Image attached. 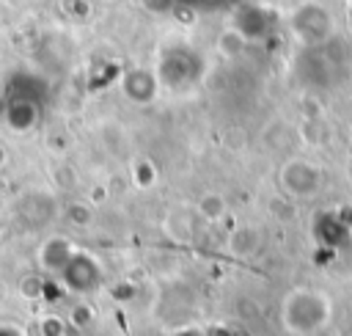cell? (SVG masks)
I'll use <instances>...</instances> for the list:
<instances>
[{"mask_svg":"<svg viewBox=\"0 0 352 336\" xmlns=\"http://www.w3.org/2000/svg\"><path fill=\"white\" fill-rule=\"evenodd\" d=\"M280 179H283V185H286L289 193H294V196H311L322 185V171L314 162H308V160H292V162L283 165Z\"/></svg>","mask_w":352,"mask_h":336,"instance_id":"3","label":"cell"},{"mask_svg":"<svg viewBox=\"0 0 352 336\" xmlns=\"http://www.w3.org/2000/svg\"><path fill=\"white\" fill-rule=\"evenodd\" d=\"M0 336H22V333L14 325H0Z\"/></svg>","mask_w":352,"mask_h":336,"instance_id":"10","label":"cell"},{"mask_svg":"<svg viewBox=\"0 0 352 336\" xmlns=\"http://www.w3.org/2000/svg\"><path fill=\"white\" fill-rule=\"evenodd\" d=\"M124 91L132 102H151L157 94V80L148 69H132L124 74Z\"/></svg>","mask_w":352,"mask_h":336,"instance_id":"6","label":"cell"},{"mask_svg":"<svg viewBox=\"0 0 352 336\" xmlns=\"http://www.w3.org/2000/svg\"><path fill=\"white\" fill-rule=\"evenodd\" d=\"M3 162H6V149L0 146V168H3Z\"/></svg>","mask_w":352,"mask_h":336,"instance_id":"11","label":"cell"},{"mask_svg":"<svg viewBox=\"0 0 352 336\" xmlns=\"http://www.w3.org/2000/svg\"><path fill=\"white\" fill-rule=\"evenodd\" d=\"M60 275H63V281H66L72 289L85 292V289H94V286L99 284V264H96L91 256H85V253L77 251V253L69 259V264L60 270Z\"/></svg>","mask_w":352,"mask_h":336,"instance_id":"4","label":"cell"},{"mask_svg":"<svg viewBox=\"0 0 352 336\" xmlns=\"http://www.w3.org/2000/svg\"><path fill=\"white\" fill-rule=\"evenodd\" d=\"M198 209H201V215H204V218L214 220V218H220V215H223V209H226V207H223V198H220V196H204V201H201V207H198Z\"/></svg>","mask_w":352,"mask_h":336,"instance_id":"9","label":"cell"},{"mask_svg":"<svg viewBox=\"0 0 352 336\" xmlns=\"http://www.w3.org/2000/svg\"><path fill=\"white\" fill-rule=\"evenodd\" d=\"M333 30V17L319 3H302L292 14V33L302 44H319Z\"/></svg>","mask_w":352,"mask_h":336,"instance_id":"2","label":"cell"},{"mask_svg":"<svg viewBox=\"0 0 352 336\" xmlns=\"http://www.w3.org/2000/svg\"><path fill=\"white\" fill-rule=\"evenodd\" d=\"M231 30H234L239 39H245V41L261 39V36H267V30H270V17L264 14L261 6H253V3L239 6L236 14H234V28H231Z\"/></svg>","mask_w":352,"mask_h":336,"instance_id":"5","label":"cell"},{"mask_svg":"<svg viewBox=\"0 0 352 336\" xmlns=\"http://www.w3.org/2000/svg\"><path fill=\"white\" fill-rule=\"evenodd\" d=\"M330 319V300L316 289H294L283 300V325L294 336H311Z\"/></svg>","mask_w":352,"mask_h":336,"instance_id":"1","label":"cell"},{"mask_svg":"<svg viewBox=\"0 0 352 336\" xmlns=\"http://www.w3.org/2000/svg\"><path fill=\"white\" fill-rule=\"evenodd\" d=\"M6 121H8V127L25 132V129H30V127L36 124V107L28 105V102H8Z\"/></svg>","mask_w":352,"mask_h":336,"instance_id":"8","label":"cell"},{"mask_svg":"<svg viewBox=\"0 0 352 336\" xmlns=\"http://www.w3.org/2000/svg\"><path fill=\"white\" fill-rule=\"evenodd\" d=\"M77 251L69 245V240H63V237H52V240H47V245L41 248V262H44V267L47 270H63L66 264H69V259L74 256Z\"/></svg>","mask_w":352,"mask_h":336,"instance_id":"7","label":"cell"}]
</instances>
